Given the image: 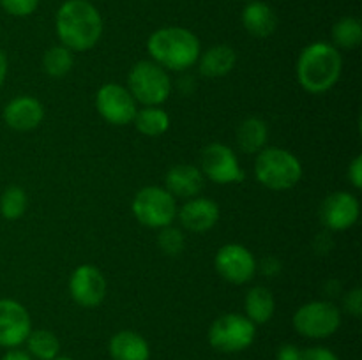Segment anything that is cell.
<instances>
[{
    "label": "cell",
    "mask_w": 362,
    "mask_h": 360,
    "mask_svg": "<svg viewBox=\"0 0 362 360\" xmlns=\"http://www.w3.org/2000/svg\"><path fill=\"white\" fill-rule=\"evenodd\" d=\"M103 16L90 0H66L55 14V32L60 44L73 53L94 48L103 35Z\"/></svg>",
    "instance_id": "6da1fadb"
},
{
    "label": "cell",
    "mask_w": 362,
    "mask_h": 360,
    "mask_svg": "<svg viewBox=\"0 0 362 360\" xmlns=\"http://www.w3.org/2000/svg\"><path fill=\"white\" fill-rule=\"evenodd\" d=\"M343 56L334 44L315 41L304 46L296 66L297 81L310 94H325L339 81Z\"/></svg>",
    "instance_id": "7a4b0ae2"
},
{
    "label": "cell",
    "mask_w": 362,
    "mask_h": 360,
    "mask_svg": "<svg viewBox=\"0 0 362 360\" xmlns=\"http://www.w3.org/2000/svg\"><path fill=\"white\" fill-rule=\"evenodd\" d=\"M147 52L152 62L166 71H187L198 62L202 53L200 39L186 27H161L147 39Z\"/></svg>",
    "instance_id": "3957f363"
},
{
    "label": "cell",
    "mask_w": 362,
    "mask_h": 360,
    "mask_svg": "<svg viewBox=\"0 0 362 360\" xmlns=\"http://www.w3.org/2000/svg\"><path fill=\"white\" fill-rule=\"evenodd\" d=\"M303 162L293 152L281 147H265L255 159V176L271 191H288L303 179Z\"/></svg>",
    "instance_id": "277c9868"
},
{
    "label": "cell",
    "mask_w": 362,
    "mask_h": 360,
    "mask_svg": "<svg viewBox=\"0 0 362 360\" xmlns=\"http://www.w3.org/2000/svg\"><path fill=\"white\" fill-rule=\"evenodd\" d=\"M127 90L141 106H161L172 94L168 71L156 62L140 60L127 73Z\"/></svg>",
    "instance_id": "5b68a950"
},
{
    "label": "cell",
    "mask_w": 362,
    "mask_h": 360,
    "mask_svg": "<svg viewBox=\"0 0 362 360\" xmlns=\"http://www.w3.org/2000/svg\"><path fill=\"white\" fill-rule=\"evenodd\" d=\"M177 200L163 186L141 187L131 201V212L141 226L161 229L177 219Z\"/></svg>",
    "instance_id": "8992f818"
},
{
    "label": "cell",
    "mask_w": 362,
    "mask_h": 360,
    "mask_svg": "<svg viewBox=\"0 0 362 360\" xmlns=\"http://www.w3.org/2000/svg\"><path fill=\"white\" fill-rule=\"evenodd\" d=\"M257 337V325L240 313H225L209 327V344L219 353H240Z\"/></svg>",
    "instance_id": "52a82bcc"
},
{
    "label": "cell",
    "mask_w": 362,
    "mask_h": 360,
    "mask_svg": "<svg viewBox=\"0 0 362 360\" xmlns=\"http://www.w3.org/2000/svg\"><path fill=\"white\" fill-rule=\"evenodd\" d=\"M293 328L308 339H327L341 327V311L331 300H311L293 313Z\"/></svg>",
    "instance_id": "ba28073f"
},
{
    "label": "cell",
    "mask_w": 362,
    "mask_h": 360,
    "mask_svg": "<svg viewBox=\"0 0 362 360\" xmlns=\"http://www.w3.org/2000/svg\"><path fill=\"white\" fill-rule=\"evenodd\" d=\"M198 168L204 173L205 180H211L219 186L240 184L246 176L235 150L228 145L218 143V141L202 148Z\"/></svg>",
    "instance_id": "9c48e42d"
},
{
    "label": "cell",
    "mask_w": 362,
    "mask_h": 360,
    "mask_svg": "<svg viewBox=\"0 0 362 360\" xmlns=\"http://www.w3.org/2000/svg\"><path fill=\"white\" fill-rule=\"evenodd\" d=\"M95 109L99 116L110 126H129L133 124L134 115L138 112V102L127 90V87H122L120 83H105L95 92L94 99Z\"/></svg>",
    "instance_id": "30bf717a"
},
{
    "label": "cell",
    "mask_w": 362,
    "mask_h": 360,
    "mask_svg": "<svg viewBox=\"0 0 362 360\" xmlns=\"http://www.w3.org/2000/svg\"><path fill=\"white\" fill-rule=\"evenodd\" d=\"M257 258L243 244H226L214 256V268L223 281L230 284H246L257 274Z\"/></svg>",
    "instance_id": "8fae6325"
},
{
    "label": "cell",
    "mask_w": 362,
    "mask_h": 360,
    "mask_svg": "<svg viewBox=\"0 0 362 360\" xmlns=\"http://www.w3.org/2000/svg\"><path fill=\"white\" fill-rule=\"evenodd\" d=\"M67 286H69V295L74 304L85 309H94L101 306L108 292L103 272L90 263H83L74 268Z\"/></svg>",
    "instance_id": "7c38bea8"
},
{
    "label": "cell",
    "mask_w": 362,
    "mask_h": 360,
    "mask_svg": "<svg viewBox=\"0 0 362 360\" xmlns=\"http://www.w3.org/2000/svg\"><path fill=\"white\" fill-rule=\"evenodd\" d=\"M318 215L322 224L331 232H346L354 228L361 217L359 198L349 191L331 193L322 201Z\"/></svg>",
    "instance_id": "4fadbf2b"
},
{
    "label": "cell",
    "mask_w": 362,
    "mask_h": 360,
    "mask_svg": "<svg viewBox=\"0 0 362 360\" xmlns=\"http://www.w3.org/2000/svg\"><path fill=\"white\" fill-rule=\"evenodd\" d=\"M32 330L27 307L14 299H0V348H20Z\"/></svg>",
    "instance_id": "5bb4252c"
},
{
    "label": "cell",
    "mask_w": 362,
    "mask_h": 360,
    "mask_svg": "<svg viewBox=\"0 0 362 360\" xmlns=\"http://www.w3.org/2000/svg\"><path fill=\"white\" fill-rule=\"evenodd\" d=\"M2 119L7 127L20 133L35 129L45 119V106L32 95H16L4 106Z\"/></svg>",
    "instance_id": "9a60e30c"
},
{
    "label": "cell",
    "mask_w": 362,
    "mask_h": 360,
    "mask_svg": "<svg viewBox=\"0 0 362 360\" xmlns=\"http://www.w3.org/2000/svg\"><path fill=\"white\" fill-rule=\"evenodd\" d=\"M177 217L182 228L193 233H205L218 224L221 208L214 200L205 196H194L177 210Z\"/></svg>",
    "instance_id": "2e32d148"
},
{
    "label": "cell",
    "mask_w": 362,
    "mask_h": 360,
    "mask_svg": "<svg viewBox=\"0 0 362 360\" xmlns=\"http://www.w3.org/2000/svg\"><path fill=\"white\" fill-rule=\"evenodd\" d=\"M165 187L175 200H191L200 196L205 187V176L198 166L180 162L170 166L165 175Z\"/></svg>",
    "instance_id": "e0dca14e"
},
{
    "label": "cell",
    "mask_w": 362,
    "mask_h": 360,
    "mask_svg": "<svg viewBox=\"0 0 362 360\" xmlns=\"http://www.w3.org/2000/svg\"><path fill=\"white\" fill-rule=\"evenodd\" d=\"M240 21H243L244 30L258 39L271 37L278 28V16H276L274 9L262 0L247 2L240 14Z\"/></svg>",
    "instance_id": "ac0fdd59"
},
{
    "label": "cell",
    "mask_w": 362,
    "mask_h": 360,
    "mask_svg": "<svg viewBox=\"0 0 362 360\" xmlns=\"http://www.w3.org/2000/svg\"><path fill=\"white\" fill-rule=\"evenodd\" d=\"M108 353L113 360H151V344L134 330H120L112 335Z\"/></svg>",
    "instance_id": "d6986e66"
},
{
    "label": "cell",
    "mask_w": 362,
    "mask_h": 360,
    "mask_svg": "<svg viewBox=\"0 0 362 360\" xmlns=\"http://www.w3.org/2000/svg\"><path fill=\"white\" fill-rule=\"evenodd\" d=\"M198 71L205 78H223L232 73L237 64V52L228 44H216L200 53Z\"/></svg>",
    "instance_id": "ffe728a7"
},
{
    "label": "cell",
    "mask_w": 362,
    "mask_h": 360,
    "mask_svg": "<svg viewBox=\"0 0 362 360\" xmlns=\"http://www.w3.org/2000/svg\"><path fill=\"white\" fill-rule=\"evenodd\" d=\"M276 313L274 293L267 286H253L244 296V316L255 325H265Z\"/></svg>",
    "instance_id": "44dd1931"
},
{
    "label": "cell",
    "mask_w": 362,
    "mask_h": 360,
    "mask_svg": "<svg viewBox=\"0 0 362 360\" xmlns=\"http://www.w3.org/2000/svg\"><path fill=\"white\" fill-rule=\"evenodd\" d=\"M237 147L244 154H255L264 150L269 140V129L265 120L260 116H247L237 126L235 131Z\"/></svg>",
    "instance_id": "7402d4cb"
},
{
    "label": "cell",
    "mask_w": 362,
    "mask_h": 360,
    "mask_svg": "<svg viewBox=\"0 0 362 360\" xmlns=\"http://www.w3.org/2000/svg\"><path fill=\"white\" fill-rule=\"evenodd\" d=\"M133 124L138 133L144 136L158 138L170 129L172 120L161 106H144V108H138Z\"/></svg>",
    "instance_id": "603a6c76"
},
{
    "label": "cell",
    "mask_w": 362,
    "mask_h": 360,
    "mask_svg": "<svg viewBox=\"0 0 362 360\" xmlns=\"http://www.w3.org/2000/svg\"><path fill=\"white\" fill-rule=\"evenodd\" d=\"M25 344H27L28 355L34 360H53L60 355L59 337L46 328L30 330Z\"/></svg>",
    "instance_id": "cb8c5ba5"
},
{
    "label": "cell",
    "mask_w": 362,
    "mask_h": 360,
    "mask_svg": "<svg viewBox=\"0 0 362 360\" xmlns=\"http://www.w3.org/2000/svg\"><path fill=\"white\" fill-rule=\"evenodd\" d=\"M331 37L336 48L354 49L362 42V23L356 16H343L332 25Z\"/></svg>",
    "instance_id": "d4e9b609"
},
{
    "label": "cell",
    "mask_w": 362,
    "mask_h": 360,
    "mask_svg": "<svg viewBox=\"0 0 362 360\" xmlns=\"http://www.w3.org/2000/svg\"><path fill=\"white\" fill-rule=\"evenodd\" d=\"M74 66V53L66 46H52L42 55V69L49 78H64L71 73Z\"/></svg>",
    "instance_id": "484cf974"
},
{
    "label": "cell",
    "mask_w": 362,
    "mask_h": 360,
    "mask_svg": "<svg viewBox=\"0 0 362 360\" xmlns=\"http://www.w3.org/2000/svg\"><path fill=\"white\" fill-rule=\"evenodd\" d=\"M27 193L20 186H9L0 196V214L7 221H16L27 210Z\"/></svg>",
    "instance_id": "4316f807"
},
{
    "label": "cell",
    "mask_w": 362,
    "mask_h": 360,
    "mask_svg": "<svg viewBox=\"0 0 362 360\" xmlns=\"http://www.w3.org/2000/svg\"><path fill=\"white\" fill-rule=\"evenodd\" d=\"M158 246L168 256H179L186 247V239L184 233L173 224L161 228L158 233Z\"/></svg>",
    "instance_id": "83f0119b"
},
{
    "label": "cell",
    "mask_w": 362,
    "mask_h": 360,
    "mask_svg": "<svg viewBox=\"0 0 362 360\" xmlns=\"http://www.w3.org/2000/svg\"><path fill=\"white\" fill-rule=\"evenodd\" d=\"M41 0H0V7L14 18H27L37 11Z\"/></svg>",
    "instance_id": "f1b7e54d"
},
{
    "label": "cell",
    "mask_w": 362,
    "mask_h": 360,
    "mask_svg": "<svg viewBox=\"0 0 362 360\" xmlns=\"http://www.w3.org/2000/svg\"><path fill=\"white\" fill-rule=\"evenodd\" d=\"M343 307H345L346 313L354 318H359L362 314V289L354 288L343 299Z\"/></svg>",
    "instance_id": "f546056e"
},
{
    "label": "cell",
    "mask_w": 362,
    "mask_h": 360,
    "mask_svg": "<svg viewBox=\"0 0 362 360\" xmlns=\"http://www.w3.org/2000/svg\"><path fill=\"white\" fill-rule=\"evenodd\" d=\"M303 360H339V356L325 346H311L303 349Z\"/></svg>",
    "instance_id": "4dcf8cb0"
},
{
    "label": "cell",
    "mask_w": 362,
    "mask_h": 360,
    "mask_svg": "<svg viewBox=\"0 0 362 360\" xmlns=\"http://www.w3.org/2000/svg\"><path fill=\"white\" fill-rule=\"evenodd\" d=\"M346 176H349V182L352 184L354 189H362V155H356V157L350 161L349 169H346Z\"/></svg>",
    "instance_id": "1f68e13d"
},
{
    "label": "cell",
    "mask_w": 362,
    "mask_h": 360,
    "mask_svg": "<svg viewBox=\"0 0 362 360\" xmlns=\"http://www.w3.org/2000/svg\"><path fill=\"white\" fill-rule=\"evenodd\" d=\"M276 360H303V349L296 344H283L276 352Z\"/></svg>",
    "instance_id": "d6a6232c"
},
{
    "label": "cell",
    "mask_w": 362,
    "mask_h": 360,
    "mask_svg": "<svg viewBox=\"0 0 362 360\" xmlns=\"http://www.w3.org/2000/svg\"><path fill=\"white\" fill-rule=\"evenodd\" d=\"M257 268H260L262 274H264V275H269V277H272V275H276L279 270H281V263H279L278 258L267 256V258H264V260H262V263H257Z\"/></svg>",
    "instance_id": "836d02e7"
},
{
    "label": "cell",
    "mask_w": 362,
    "mask_h": 360,
    "mask_svg": "<svg viewBox=\"0 0 362 360\" xmlns=\"http://www.w3.org/2000/svg\"><path fill=\"white\" fill-rule=\"evenodd\" d=\"M0 360H34L30 355H28L27 349H20V348H11L7 349L6 353L2 355Z\"/></svg>",
    "instance_id": "e575fe53"
},
{
    "label": "cell",
    "mask_w": 362,
    "mask_h": 360,
    "mask_svg": "<svg viewBox=\"0 0 362 360\" xmlns=\"http://www.w3.org/2000/svg\"><path fill=\"white\" fill-rule=\"evenodd\" d=\"M7 71H9V62H7V55L2 48H0V87L4 85L7 76Z\"/></svg>",
    "instance_id": "d590c367"
},
{
    "label": "cell",
    "mask_w": 362,
    "mask_h": 360,
    "mask_svg": "<svg viewBox=\"0 0 362 360\" xmlns=\"http://www.w3.org/2000/svg\"><path fill=\"white\" fill-rule=\"evenodd\" d=\"M53 360H74V359H71V356H66V355H59V356H55Z\"/></svg>",
    "instance_id": "8d00e7d4"
},
{
    "label": "cell",
    "mask_w": 362,
    "mask_h": 360,
    "mask_svg": "<svg viewBox=\"0 0 362 360\" xmlns=\"http://www.w3.org/2000/svg\"><path fill=\"white\" fill-rule=\"evenodd\" d=\"M243 2H244V4H247V2H251V0H243Z\"/></svg>",
    "instance_id": "74e56055"
}]
</instances>
